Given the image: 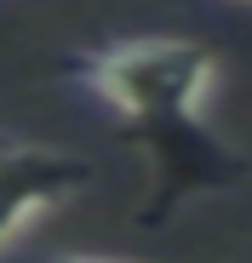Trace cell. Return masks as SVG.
<instances>
[{"instance_id": "cell-1", "label": "cell", "mask_w": 252, "mask_h": 263, "mask_svg": "<svg viewBox=\"0 0 252 263\" xmlns=\"http://www.w3.org/2000/svg\"><path fill=\"white\" fill-rule=\"evenodd\" d=\"M75 86L92 103H103L126 138H138L160 172V195L143 212V223L172 212L189 189L235 183L246 160H235L212 132H206V103L218 92V52L184 34H143L115 40V46L80 52L69 63Z\"/></svg>"}, {"instance_id": "cell-2", "label": "cell", "mask_w": 252, "mask_h": 263, "mask_svg": "<svg viewBox=\"0 0 252 263\" xmlns=\"http://www.w3.org/2000/svg\"><path fill=\"white\" fill-rule=\"evenodd\" d=\"M92 183V166L63 149L40 143H0V252H6L29 223L75 200Z\"/></svg>"}, {"instance_id": "cell-3", "label": "cell", "mask_w": 252, "mask_h": 263, "mask_svg": "<svg viewBox=\"0 0 252 263\" xmlns=\"http://www.w3.org/2000/svg\"><path fill=\"white\" fill-rule=\"evenodd\" d=\"M69 263H143V257H69Z\"/></svg>"}, {"instance_id": "cell-4", "label": "cell", "mask_w": 252, "mask_h": 263, "mask_svg": "<svg viewBox=\"0 0 252 263\" xmlns=\"http://www.w3.org/2000/svg\"><path fill=\"white\" fill-rule=\"evenodd\" d=\"M241 6H252V0H241Z\"/></svg>"}]
</instances>
